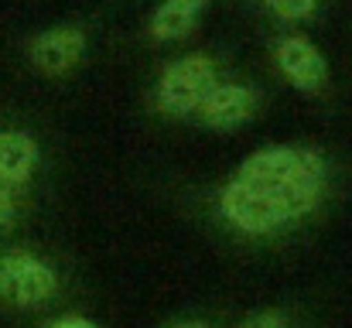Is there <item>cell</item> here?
Masks as SVG:
<instances>
[{"label":"cell","mask_w":352,"mask_h":328,"mask_svg":"<svg viewBox=\"0 0 352 328\" xmlns=\"http://www.w3.org/2000/svg\"><path fill=\"white\" fill-rule=\"evenodd\" d=\"M325 157L311 147H263L239 164V182L263 192L284 222L311 212L325 192Z\"/></svg>","instance_id":"1"},{"label":"cell","mask_w":352,"mask_h":328,"mask_svg":"<svg viewBox=\"0 0 352 328\" xmlns=\"http://www.w3.org/2000/svg\"><path fill=\"white\" fill-rule=\"evenodd\" d=\"M58 294V274L34 253H0V301L14 308H38Z\"/></svg>","instance_id":"2"},{"label":"cell","mask_w":352,"mask_h":328,"mask_svg":"<svg viewBox=\"0 0 352 328\" xmlns=\"http://www.w3.org/2000/svg\"><path fill=\"white\" fill-rule=\"evenodd\" d=\"M212 83H216V65L206 55L178 58L164 69V76L157 83V103L168 113H188L206 100Z\"/></svg>","instance_id":"3"},{"label":"cell","mask_w":352,"mask_h":328,"mask_svg":"<svg viewBox=\"0 0 352 328\" xmlns=\"http://www.w3.org/2000/svg\"><path fill=\"white\" fill-rule=\"evenodd\" d=\"M219 206H223V216L233 222L236 229L250 232V236H263V232H274L284 226V216L280 209L256 188L243 185L239 178H233L223 195H219Z\"/></svg>","instance_id":"4"},{"label":"cell","mask_w":352,"mask_h":328,"mask_svg":"<svg viewBox=\"0 0 352 328\" xmlns=\"http://www.w3.org/2000/svg\"><path fill=\"white\" fill-rule=\"evenodd\" d=\"M277 65L298 89H322L329 79V65L322 52L301 34H287L277 41Z\"/></svg>","instance_id":"5"},{"label":"cell","mask_w":352,"mask_h":328,"mask_svg":"<svg viewBox=\"0 0 352 328\" xmlns=\"http://www.w3.org/2000/svg\"><path fill=\"white\" fill-rule=\"evenodd\" d=\"M82 52H86V34H82L79 28H52V31H41V34L31 41V48H28L31 62H34L41 72H48V76H58V72L72 69V65L82 58Z\"/></svg>","instance_id":"6"},{"label":"cell","mask_w":352,"mask_h":328,"mask_svg":"<svg viewBox=\"0 0 352 328\" xmlns=\"http://www.w3.org/2000/svg\"><path fill=\"white\" fill-rule=\"evenodd\" d=\"M202 109V120L209 127H219V130H230V127H239L253 116L256 109V96L253 89L246 86H236V83H226V86H212L206 93V100L199 103Z\"/></svg>","instance_id":"7"},{"label":"cell","mask_w":352,"mask_h":328,"mask_svg":"<svg viewBox=\"0 0 352 328\" xmlns=\"http://www.w3.org/2000/svg\"><path fill=\"white\" fill-rule=\"evenodd\" d=\"M38 168V144L24 130H0V182L24 185Z\"/></svg>","instance_id":"8"},{"label":"cell","mask_w":352,"mask_h":328,"mask_svg":"<svg viewBox=\"0 0 352 328\" xmlns=\"http://www.w3.org/2000/svg\"><path fill=\"white\" fill-rule=\"evenodd\" d=\"M202 7H206V0H164L154 10V17H151V34L161 38V41L182 38L195 24V17H199Z\"/></svg>","instance_id":"9"},{"label":"cell","mask_w":352,"mask_h":328,"mask_svg":"<svg viewBox=\"0 0 352 328\" xmlns=\"http://www.w3.org/2000/svg\"><path fill=\"white\" fill-rule=\"evenodd\" d=\"M315 3H318V0H267V7H270L274 14H280L284 21H301V17H308V14L315 10Z\"/></svg>","instance_id":"10"},{"label":"cell","mask_w":352,"mask_h":328,"mask_svg":"<svg viewBox=\"0 0 352 328\" xmlns=\"http://www.w3.org/2000/svg\"><path fill=\"white\" fill-rule=\"evenodd\" d=\"M236 328H287V318H284V311H256Z\"/></svg>","instance_id":"11"},{"label":"cell","mask_w":352,"mask_h":328,"mask_svg":"<svg viewBox=\"0 0 352 328\" xmlns=\"http://www.w3.org/2000/svg\"><path fill=\"white\" fill-rule=\"evenodd\" d=\"M14 212H17V202H14V188L7 182H0V229H7L14 222Z\"/></svg>","instance_id":"12"},{"label":"cell","mask_w":352,"mask_h":328,"mask_svg":"<svg viewBox=\"0 0 352 328\" xmlns=\"http://www.w3.org/2000/svg\"><path fill=\"white\" fill-rule=\"evenodd\" d=\"M48 328H96L89 318H76V315H65V318H58V322H52Z\"/></svg>","instance_id":"13"},{"label":"cell","mask_w":352,"mask_h":328,"mask_svg":"<svg viewBox=\"0 0 352 328\" xmlns=\"http://www.w3.org/2000/svg\"><path fill=\"white\" fill-rule=\"evenodd\" d=\"M168 328H212L209 322H199V318H188V322H175V325H168Z\"/></svg>","instance_id":"14"}]
</instances>
